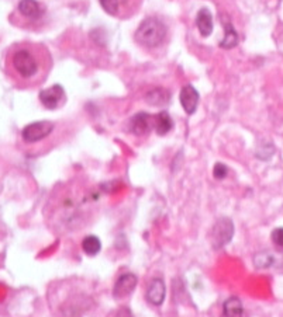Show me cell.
<instances>
[{
    "label": "cell",
    "instance_id": "cell-10",
    "mask_svg": "<svg viewBox=\"0 0 283 317\" xmlns=\"http://www.w3.org/2000/svg\"><path fill=\"white\" fill-rule=\"evenodd\" d=\"M19 12L21 13V16L27 17L30 20H38V19H41L45 10L37 0H20Z\"/></svg>",
    "mask_w": 283,
    "mask_h": 317
},
{
    "label": "cell",
    "instance_id": "cell-12",
    "mask_svg": "<svg viewBox=\"0 0 283 317\" xmlns=\"http://www.w3.org/2000/svg\"><path fill=\"white\" fill-rule=\"evenodd\" d=\"M196 26L203 37H208L213 33V16L208 12V9H200V12L196 16Z\"/></svg>",
    "mask_w": 283,
    "mask_h": 317
},
{
    "label": "cell",
    "instance_id": "cell-2",
    "mask_svg": "<svg viewBox=\"0 0 283 317\" xmlns=\"http://www.w3.org/2000/svg\"><path fill=\"white\" fill-rule=\"evenodd\" d=\"M166 26L155 17L145 19L137 28L134 38L145 48H157L164 44L166 38Z\"/></svg>",
    "mask_w": 283,
    "mask_h": 317
},
{
    "label": "cell",
    "instance_id": "cell-13",
    "mask_svg": "<svg viewBox=\"0 0 283 317\" xmlns=\"http://www.w3.org/2000/svg\"><path fill=\"white\" fill-rule=\"evenodd\" d=\"M173 128L172 118L169 117L168 113L162 111L158 115L154 117V129L158 135H166L168 132H171V129Z\"/></svg>",
    "mask_w": 283,
    "mask_h": 317
},
{
    "label": "cell",
    "instance_id": "cell-3",
    "mask_svg": "<svg viewBox=\"0 0 283 317\" xmlns=\"http://www.w3.org/2000/svg\"><path fill=\"white\" fill-rule=\"evenodd\" d=\"M234 235V223L228 218L219 219L211 229V246L213 249L219 250L224 247L226 244L233 239Z\"/></svg>",
    "mask_w": 283,
    "mask_h": 317
},
{
    "label": "cell",
    "instance_id": "cell-7",
    "mask_svg": "<svg viewBox=\"0 0 283 317\" xmlns=\"http://www.w3.org/2000/svg\"><path fill=\"white\" fill-rule=\"evenodd\" d=\"M154 128V117L147 113H139L134 115L130 121V131L134 135H147Z\"/></svg>",
    "mask_w": 283,
    "mask_h": 317
},
{
    "label": "cell",
    "instance_id": "cell-16",
    "mask_svg": "<svg viewBox=\"0 0 283 317\" xmlns=\"http://www.w3.org/2000/svg\"><path fill=\"white\" fill-rule=\"evenodd\" d=\"M82 249L88 256H96L102 249V243L96 236H86L82 242Z\"/></svg>",
    "mask_w": 283,
    "mask_h": 317
},
{
    "label": "cell",
    "instance_id": "cell-18",
    "mask_svg": "<svg viewBox=\"0 0 283 317\" xmlns=\"http://www.w3.org/2000/svg\"><path fill=\"white\" fill-rule=\"evenodd\" d=\"M272 263H273L272 257H270L269 254H266V253H261V254H258V256L255 257V265L256 267H259V268L269 267Z\"/></svg>",
    "mask_w": 283,
    "mask_h": 317
},
{
    "label": "cell",
    "instance_id": "cell-17",
    "mask_svg": "<svg viewBox=\"0 0 283 317\" xmlns=\"http://www.w3.org/2000/svg\"><path fill=\"white\" fill-rule=\"evenodd\" d=\"M99 3L110 16H121L123 13V0H99Z\"/></svg>",
    "mask_w": 283,
    "mask_h": 317
},
{
    "label": "cell",
    "instance_id": "cell-6",
    "mask_svg": "<svg viewBox=\"0 0 283 317\" xmlns=\"http://www.w3.org/2000/svg\"><path fill=\"white\" fill-rule=\"evenodd\" d=\"M180 104L185 110V113L189 115H192L197 110V105H199V91L192 86V84H186L183 86L182 90H180Z\"/></svg>",
    "mask_w": 283,
    "mask_h": 317
},
{
    "label": "cell",
    "instance_id": "cell-5",
    "mask_svg": "<svg viewBox=\"0 0 283 317\" xmlns=\"http://www.w3.org/2000/svg\"><path fill=\"white\" fill-rule=\"evenodd\" d=\"M40 101L45 108L55 110L65 101V90L59 84L45 88L40 93Z\"/></svg>",
    "mask_w": 283,
    "mask_h": 317
},
{
    "label": "cell",
    "instance_id": "cell-1",
    "mask_svg": "<svg viewBox=\"0 0 283 317\" xmlns=\"http://www.w3.org/2000/svg\"><path fill=\"white\" fill-rule=\"evenodd\" d=\"M51 65V55L38 44H17L7 52V76L20 86H35L42 83L47 79Z\"/></svg>",
    "mask_w": 283,
    "mask_h": 317
},
{
    "label": "cell",
    "instance_id": "cell-11",
    "mask_svg": "<svg viewBox=\"0 0 283 317\" xmlns=\"http://www.w3.org/2000/svg\"><path fill=\"white\" fill-rule=\"evenodd\" d=\"M169 100H171V93H169V90L164 87L151 88L145 94V101L154 107H164L169 102Z\"/></svg>",
    "mask_w": 283,
    "mask_h": 317
},
{
    "label": "cell",
    "instance_id": "cell-9",
    "mask_svg": "<svg viewBox=\"0 0 283 317\" xmlns=\"http://www.w3.org/2000/svg\"><path fill=\"white\" fill-rule=\"evenodd\" d=\"M165 282L161 278H155L147 289V299L154 306H161L165 299Z\"/></svg>",
    "mask_w": 283,
    "mask_h": 317
},
{
    "label": "cell",
    "instance_id": "cell-19",
    "mask_svg": "<svg viewBox=\"0 0 283 317\" xmlns=\"http://www.w3.org/2000/svg\"><path fill=\"white\" fill-rule=\"evenodd\" d=\"M227 173H228V169L226 164H223V163H217V164L214 166L213 176L216 177L217 180H223V178H226V177H227Z\"/></svg>",
    "mask_w": 283,
    "mask_h": 317
},
{
    "label": "cell",
    "instance_id": "cell-4",
    "mask_svg": "<svg viewBox=\"0 0 283 317\" xmlns=\"http://www.w3.org/2000/svg\"><path fill=\"white\" fill-rule=\"evenodd\" d=\"M54 131V124L51 121H38L28 124L26 128L23 129L21 136L24 142L27 143H35L42 139H45L47 136Z\"/></svg>",
    "mask_w": 283,
    "mask_h": 317
},
{
    "label": "cell",
    "instance_id": "cell-20",
    "mask_svg": "<svg viewBox=\"0 0 283 317\" xmlns=\"http://www.w3.org/2000/svg\"><path fill=\"white\" fill-rule=\"evenodd\" d=\"M272 240L276 246L283 247V228H276L272 232Z\"/></svg>",
    "mask_w": 283,
    "mask_h": 317
},
{
    "label": "cell",
    "instance_id": "cell-14",
    "mask_svg": "<svg viewBox=\"0 0 283 317\" xmlns=\"http://www.w3.org/2000/svg\"><path fill=\"white\" fill-rule=\"evenodd\" d=\"M221 317H242V303L238 297H230L224 302Z\"/></svg>",
    "mask_w": 283,
    "mask_h": 317
},
{
    "label": "cell",
    "instance_id": "cell-15",
    "mask_svg": "<svg viewBox=\"0 0 283 317\" xmlns=\"http://www.w3.org/2000/svg\"><path fill=\"white\" fill-rule=\"evenodd\" d=\"M224 30H226V35H224V38L220 42V47L223 49H231V48H234L238 44V34L235 31L234 26L230 21L224 23Z\"/></svg>",
    "mask_w": 283,
    "mask_h": 317
},
{
    "label": "cell",
    "instance_id": "cell-8",
    "mask_svg": "<svg viewBox=\"0 0 283 317\" xmlns=\"http://www.w3.org/2000/svg\"><path fill=\"white\" fill-rule=\"evenodd\" d=\"M137 282H138V279L137 277L134 275V274H124V275H121V277L118 278L117 282L114 285V289H113V295L116 297H125L128 296L130 293L134 292L135 289V286H137Z\"/></svg>",
    "mask_w": 283,
    "mask_h": 317
}]
</instances>
